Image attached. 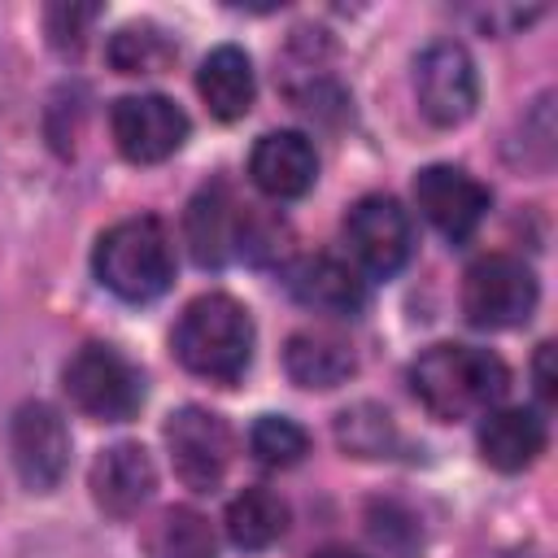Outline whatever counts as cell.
<instances>
[{"label": "cell", "mask_w": 558, "mask_h": 558, "mask_svg": "<svg viewBox=\"0 0 558 558\" xmlns=\"http://www.w3.org/2000/svg\"><path fill=\"white\" fill-rule=\"evenodd\" d=\"M410 388H414V397L423 401L427 414L453 423V418L488 414L506 397L510 371L488 349H475V344H432L410 366Z\"/></svg>", "instance_id": "obj_1"}, {"label": "cell", "mask_w": 558, "mask_h": 558, "mask_svg": "<svg viewBox=\"0 0 558 558\" xmlns=\"http://www.w3.org/2000/svg\"><path fill=\"white\" fill-rule=\"evenodd\" d=\"M253 340L257 336H253L248 310L227 292L196 296L179 314L174 336H170L174 357L209 384H235L253 362Z\"/></svg>", "instance_id": "obj_2"}, {"label": "cell", "mask_w": 558, "mask_h": 558, "mask_svg": "<svg viewBox=\"0 0 558 558\" xmlns=\"http://www.w3.org/2000/svg\"><path fill=\"white\" fill-rule=\"evenodd\" d=\"M92 266H96V279L113 296H122L131 305L153 301L174 279V244H170V231L153 214L122 218V222H113L96 240Z\"/></svg>", "instance_id": "obj_3"}, {"label": "cell", "mask_w": 558, "mask_h": 558, "mask_svg": "<svg viewBox=\"0 0 558 558\" xmlns=\"http://www.w3.org/2000/svg\"><path fill=\"white\" fill-rule=\"evenodd\" d=\"M61 379H65L70 401L87 418H100V423H126L144 405V375L113 344H83L65 362Z\"/></svg>", "instance_id": "obj_4"}, {"label": "cell", "mask_w": 558, "mask_h": 558, "mask_svg": "<svg viewBox=\"0 0 558 558\" xmlns=\"http://www.w3.org/2000/svg\"><path fill=\"white\" fill-rule=\"evenodd\" d=\"M536 296L541 288L532 266H523L510 253H488L471 262L462 279V314L471 327H484V331H506L527 323L536 310Z\"/></svg>", "instance_id": "obj_5"}, {"label": "cell", "mask_w": 558, "mask_h": 558, "mask_svg": "<svg viewBox=\"0 0 558 558\" xmlns=\"http://www.w3.org/2000/svg\"><path fill=\"white\" fill-rule=\"evenodd\" d=\"M414 92H418V109L427 122H436V126L466 122L480 100V78H475L471 52L453 39H436L432 48H423V57L414 65Z\"/></svg>", "instance_id": "obj_6"}, {"label": "cell", "mask_w": 558, "mask_h": 558, "mask_svg": "<svg viewBox=\"0 0 558 558\" xmlns=\"http://www.w3.org/2000/svg\"><path fill=\"white\" fill-rule=\"evenodd\" d=\"M166 449L174 475L196 493H214L231 466V432L205 405H183L166 418Z\"/></svg>", "instance_id": "obj_7"}, {"label": "cell", "mask_w": 558, "mask_h": 558, "mask_svg": "<svg viewBox=\"0 0 558 558\" xmlns=\"http://www.w3.org/2000/svg\"><path fill=\"white\" fill-rule=\"evenodd\" d=\"M109 126H113L118 153L126 161H135V166L166 161L187 140V113L170 96H157V92L122 96L113 105V113H109Z\"/></svg>", "instance_id": "obj_8"}, {"label": "cell", "mask_w": 558, "mask_h": 558, "mask_svg": "<svg viewBox=\"0 0 558 558\" xmlns=\"http://www.w3.org/2000/svg\"><path fill=\"white\" fill-rule=\"evenodd\" d=\"M344 240L366 275L388 279L410 262L414 248L410 214L392 196H362L344 218Z\"/></svg>", "instance_id": "obj_9"}, {"label": "cell", "mask_w": 558, "mask_h": 558, "mask_svg": "<svg viewBox=\"0 0 558 558\" xmlns=\"http://www.w3.org/2000/svg\"><path fill=\"white\" fill-rule=\"evenodd\" d=\"M9 449H13V466L22 475V484L31 493H52L70 466V432L65 418L48 405V401H26L13 414V432H9Z\"/></svg>", "instance_id": "obj_10"}, {"label": "cell", "mask_w": 558, "mask_h": 558, "mask_svg": "<svg viewBox=\"0 0 558 558\" xmlns=\"http://www.w3.org/2000/svg\"><path fill=\"white\" fill-rule=\"evenodd\" d=\"M414 201H418L423 218L453 244L471 240L480 231V222L488 218V205H493L488 187L475 174H466L462 166H427V170H418Z\"/></svg>", "instance_id": "obj_11"}, {"label": "cell", "mask_w": 558, "mask_h": 558, "mask_svg": "<svg viewBox=\"0 0 558 558\" xmlns=\"http://www.w3.org/2000/svg\"><path fill=\"white\" fill-rule=\"evenodd\" d=\"M183 227H187L192 257H196L201 266H227L231 257L244 253L248 205H240L227 183H209V187H201V192L192 196Z\"/></svg>", "instance_id": "obj_12"}, {"label": "cell", "mask_w": 558, "mask_h": 558, "mask_svg": "<svg viewBox=\"0 0 558 558\" xmlns=\"http://www.w3.org/2000/svg\"><path fill=\"white\" fill-rule=\"evenodd\" d=\"M248 179L270 201H296L318 179V153L301 131H270L253 144Z\"/></svg>", "instance_id": "obj_13"}, {"label": "cell", "mask_w": 558, "mask_h": 558, "mask_svg": "<svg viewBox=\"0 0 558 558\" xmlns=\"http://www.w3.org/2000/svg\"><path fill=\"white\" fill-rule=\"evenodd\" d=\"M153 488H157V466L144 445L122 440L92 462V497L113 519H131L153 497Z\"/></svg>", "instance_id": "obj_14"}, {"label": "cell", "mask_w": 558, "mask_h": 558, "mask_svg": "<svg viewBox=\"0 0 558 558\" xmlns=\"http://www.w3.org/2000/svg\"><path fill=\"white\" fill-rule=\"evenodd\" d=\"M288 288L292 296L305 305V310H318V314H336V318H353L362 305H366V288L357 279L353 266H344L340 257H301L288 275Z\"/></svg>", "instance_id": "obj_15"}, {"label": "cell", "mask_w": 558, "mask_h": 558, "mask_svg": "<svg viewBox=\"0 0 558 558\" xmlns=\"http://www.w3.org/2000/svg\"><path fill=\"white\" fill-rule=\"evenodd\" d=\"M196 92H201V100L209 105L214 118H222V122L244 118L248 105H253V96H257V78H253L248 52L235 48V44L214 48L201 61V70H196Z\"/></svg>", "instance_id": "obj_16"}, {"label": "cell", "mask_w": 558, "mask_h": 558, "mask_svg": "<svg viewBox=\"0 0 558 558\" xmlns=\"http://www.w3.org/2000/svg\"><path fill=\"white\" fill-rule=\"evenodd\" d=\"M545 449V423L532 410L506 405V410H488L480 423V458L497 471H523L541 458Z\"/></svg>", "instance_id": "obj_17"}, {"label": "cell", "mask_w": 558, "mask_h": 558, "mask_svg": "<svg viewBox=\"0 0 558 558\" xmlns=\"http://www.w3.org/2000/svg\"><path fill=\"white\" fill-rule=\"evenodd\" d=\"M283 366H288L292 384L327 392V388H340L357 371V357L331 331H296L288 340V349H283Z\"/></svg>", "instance_id": "obj_18"}, {"label": "cell", "mask_w": 558, "mask_h": 558, "mask_svg": "<svg viewBox=\"0 0 558 558\" xmlns=\"http://www.w3.org/2000/svg\"><path fill=\"white\" fill-rule=\"evenodd\" d=\"M288 532V506L270 488H244L227 506V536L235 549H266Z\"/></svg>", "instance_id": "obj_19"}, {"label": "cell", "mask_w": 558, "mask_h": 558, "mask_svg": "<svg viewBox=\"0 0 558 558\" xmlns=\"http://www.w3.org/2000/svg\"><path fill=\"white\" fill-rule=\"evenodd\" d=\"M148 558H218L209 519L192 506H170L148 532Z\"/></svg>", "instance_id": "obj_20"}, {"label": "cell", "mask_w": 558, "mask_h": 558, "mask_svg": "<svg viewBox=\"0 0 558 558\" xmlns=\"http://www.w3.org/2000/svg\"><path fill=\"white\" fill-rule=\"evenodd\" d=\"M170 57H174V44L166 39V31H157L148 22L122 26L109 39V61L122 74H157L161 65H170Z\"/></svg>", "instance_id": "obj_21"}, {"label": "cell", "mask_w": 558, "mask_h": 558, "mask_svg": "<svg viewBox=\"0 0 558 558\" xmlns=\"http://www.w3.org/2000/svg\"><path fill=\"white\" fill-rule=\"evenodd\" d=\"M248 449L262 466H296L310 453V436L301 423H292L283 414H262L248 432Z\"/></svg>", "instance_id": "obj_22"}, {"label": "cell", "mask_w": 558, "mask_h": 558, "mask_svg": "<svg viewBox=\"0 0 558 558\" xmlns=\"http://www.w3.org/2000/svg\"><path fill=\"white\" fill-rule=\"evenodd\" d=\"M336 436L357 458H384L392 449V418H388V410L362 401L336 418Z\"/></svg>", "instance_id": "obj_23"}, {"label": "cell", "mask_w": 558, "mask_h": 558, "mask_svg": "<svg viewBox=\"0 0 558 558\" xmlns=\"http://www.w3.org/2000/svg\"><path fill=\"white\" fill-rule=\"evenodd\" d=\"M100 17L96 4H52L48 9V35L57 48H83L87 26Z\"/></svg>", "instance_id": "obj_24"}, {"label": "cell", "mask_w": 558, "mask_h": 558, "mask_svg": "<svg viewBox=\"0 0 558 558\" xmlns=\"http://www.w3.org/2000/svg\"><path fill=\"white\" fill-rule=\"evenodd\" d=\"M549 357H554V344H541V349H536V392H541V401H554V371H549Z\"/></svg>", "instance_id": "obj_25"}, {"label": "cell", "mask_w": 558, "mask_h": 558, "mask_svg": "<svg viewBox=\"0 0 558 558\" xmlns=\"http://www.w3.org/2000/svg\"><path fill=\"white\" fill-rule=\"evenodd\" d=\"M314 558H362V554H349V549H323V554H314Z\"/></svg>", "instance_id": "obj_26"}]
</instances>
